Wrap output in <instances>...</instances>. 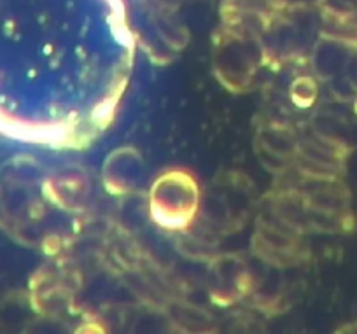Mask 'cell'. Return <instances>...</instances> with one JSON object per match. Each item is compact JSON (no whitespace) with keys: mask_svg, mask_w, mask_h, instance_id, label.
<instances>
[{"mask_svg":"<svg viewBox=\"0 0 357 334\" xmlns=\"http://www.w3.org/2000/svg\"><path fill=\"white\" fill-rule=\"evenodd\" d=\"M215 61L219 79L226 82V86H231L238 91L240 88H247L252 82L254 58L250 56V51H243L242 40H238L235 46H222Z\"/></svg>","mask_w":357,"mask_h":334,"instance_id":"obj_1","label":"cell"},{"mask_svg":"<svg viewBox=\"0 0 357 334\" xmlns=\"http://www.w3.org/2000/svg\"><path fill=\"white\" fill-rule=\"evenodd\" d=\"M356 47L335 37H326L317 44L314 53L315 74L322 79H336L349 68Z\"/></svg>","mask_w":357,"mask_h":334,"instance_id":"obj_2","label":"cell"},{"mask_svg":"<svg viewBox=\"0 0 357 334\" xmlns=\"http://www.w3.org/2000/svg\"><path fill=\"white\" fill-rule=\"evenodd\" d=\"M331 13L338 16H357V0H329Z\"/></svg>","mask_w":357,"mask_h":334,"instance_id":"obj_3","label":"cell"}]
</instances>
